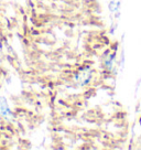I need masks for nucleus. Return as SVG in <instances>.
Segmentation results:
<instances>
[{"mask_svg":"<svg viewBox=\"0 0 141 150\" xmlns=\"http://www.w3.org/2000/svg\"><path fill=\"white\" fill-rule=\"evenodd\" d=\"M90 80V72L88 70H84L80 71V73L76 76V81L78 82V84L80 85H85L87 84Z\"/></svg>","mask_w":141,"mask_h":150,"instance_id":"f257e3e1","label":"nucleus"},{"mask_svg":"<svg viewBox=\"0 0 141 150\" xmlns=\"http://www.w3.org/2000/svg\"><path fill=\"white\" fill-rule=\"evenodd\" d=\"M0 112L5 116L7 114H9V107H8V105L4 98H1V100H0Z\"/></svg>","mask_w":141,"mask_h":150,"instance_id":"f03ea898","label":"nucleus"}]
</instances>
